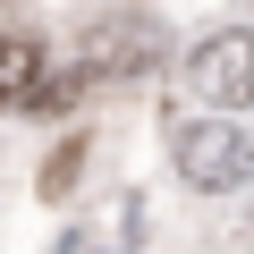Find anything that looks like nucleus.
Listing matches in <instances>:
<instances>
[{
    "instance_id": "f257e3e1",
    "label": "nucleus",
    "mask_w": 254,
    "mask_h": 254,
    "mask_svg": "<svg viewBox=\"0 0 254 254\" xmlns=\"http://www.w3.org/2000/svg\"><path fill=\"white\" fill-rule=\"evenodd\" d=\"M161 60H170V26H161V17L110 9V17H93L85 43H76V85H136V76H153Z\"/></svg>"
},
{
    "instance_id": "f03ea898",
    "label": "nucleus",
    "mask_w": 254,
    "mask_h": 254,
    "mask_svg": "<svg viewBox=\"0 0 254 254\" xmlns=\"http://www.w3.org/2000/svg\"><path fill=\"white\" fill-rule=\"evenodd\" d=\"M170 161H178L187 187L229 195V187L254 178V136H246L237 119H170Z\"/></svg>"
},
{
    "instance_id": "7ed1b4c3",
    "label": "nucleus",
    "mask_w": 254,
    "mask_h": 254,
    "mask_svg": "<svg viewBox=\"0 0 254 254\" xmlns=\"http://www.w3.org/2000/svg\"><path fill=\"white\" fill-rule=\"evenodd\" d=\"M187 93L203 110H254V26H220L187 51Z\"/></svg>"
},
{
    "instance_id": "20e7f679",
    "label": "nucleus",
    "mask_w": 254,
    "mask_h": 254,
    "mask_svg": "<svg viewBox=\"0 0 254 254\" xmlns=\"http://www.w3.org/2000/svg\"><path fill=\"white\" fill-rule=\"evenodd\" d=\"M43 43L34 34H0V110H17V102H34V85H43Z\"/></svg>"
}]
</instances>
